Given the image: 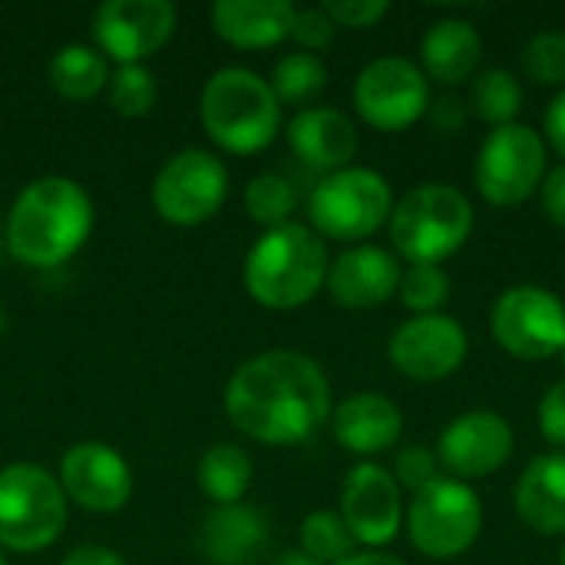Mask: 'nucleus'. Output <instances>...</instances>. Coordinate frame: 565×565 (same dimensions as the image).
Listing matches in <instances>:
<instances>
[{
  "instance_id": "obj_1",
  "label": "nucleus",
  "mask_w": 565,
  "mask_h": 565,
  "mask_svg": "<svg viewBox=\"0 0 565 565\" xmlns=\"http://www.w3.org/2000/svg\"><path fill=\"white\" fill-rule=\"evenodd\" d=\"M225 414L235 430L258 444H305L331 417V384L308 354L268 351L228 377Z\"/></svg>"
},
{
  "instance_id": "obj_2",
  "label": "nucleus",
  "mask_w": 565,
  "mask_h": 565,
  "mask_svg": "<svg viewBox=\"0 0 565 565\" xmlns=\"http://www.w3.org/2000/svg\"><path fill=\"white\" fill-rule=\"evenodd\" d=\"M89 228L93 202L86 189L66 175H43L17 195L3 238L20 265L56 268L86 245Z\"/></svg>"
},
{
  "instance_id": "obj_3",
  "label": "nucleus",
  "mask_w": 565,
  "mask_h": 565,
  "mask_svg": "<svg viewBox=\"0 0 565 565\" xmlns=\"http://www.w3.org/2000/svg\"><path fill=\"white\" fill-rule=\"evenodd\" d=\"M328 281V248L324 242L288 222L268 228L245 258V288L248 295L271 311H291L308 305Z\"/></svg>"
},
{
  "instance_id": "obj_4",
  "label": "nucleus",
  "mask_w": 565,
  "mask_h": 565,
  "mask_svg": "<svg viewBox=\"0 0 565 565\" xmlns=\"http://www.w3.org/2000/svg\"><path fill=\"white\" fill-rule=\"evenodd\" d=\"M209 139L235 156L262 152L275 142L281 126V103L268 79L245 66H225L209 76L199 99Z\"/></svg>"
},
{
  "instance_id": "obj_5",
  "label": "nucleus",
  "mask_w": 565,
  "mask_h": 565,
  "mask_svg": "<svg viewBox=\"0 0 565 565\" xmlns=\"http://www.w3.org/2000/svg\"><path fill=\"white\" fill-rule=\"evenodd\" d=\"M473 232L470 199L444 182L411 189L391 212V242L411 265H440Z\"/></svg>"
},
{
  "instance_id": "obj_6",
  "label": "nucleus",
  "mask_w": 565,
  "mask_h": 565,
  "mask_svg": "<svg viewBox=\"0 0 565 565\" xmlns=\"http://www.w3.org/2000/svg\"><path fill=\"white\" fill-rule=\"evenodd\" d=\"M66 526V493L60 480L36 463L0 470V550L40 553Z\"/></svg>"
},
{
  "instance_id": "obj_7",
  "label": "nucleus",
  "mask_w": 565,
  "mask_h": 565,
  "mask_svg": "<svg viewBox=\"0 0 565 565\" xmlns=\"http://www.w3.org/2000/svg\"><path fill=\"white\" fill-rule=\"evenodd\" d=\"M391 212H394L391 182L374 169H354V166L324 175L308 199L311 225L334 242H361L374 235L384 222H391Z\"/></svg>"
},
{
  "instance_id": "obj_8",
  "label": "nucleus",
  "mask_w": 565,
  "mask_h": 565,
  "mask_svg": "<svg viewBox=\"0 0 565 565\" xmlns=\"http://www.w3.org/2000/svg\"><path fill=\"white\" fill-rule=\"evenodd\" d=\"M411 543L427 559H457L463 556L483 530V503L470 483L454 477H437L430 487L414 493L407 513Z\"/></svg>"
},
{
  "instance_id": "obj_9",
  "label": "nucleus",
  "mask_w": 565,
  "mask_h": 565,
  "mask_svg": "<svg viewBox=\"0 0 565 565\" xmlns=\"http://www.w3.org/2000/svg\"><path fill=\"white\" fill-rule=\"evenodd\" d=\"M546 179V142L526 122L493 129L477 152V189L497 209L526 202Z\"/></svg>"
},
{
  "instance_id": "obj_10",
  "label": "nucleus",
  "mask_w": 565,
  "mask_h": 565,
  "mask_svg": "<svg viewBox=\"0 0 565 565\" xmlns=\"http://www.w3.org/2000/svg\"><path fill=\"white\" fill-rule=\"evenodd\" d=\"M490 328L507 354L550 361L565 348V305L543 285H516L500 295Z\"/></svg>"
},
{
  "instance_id": "obj_11",
  "label": "nucleus",
  "mask_w": 565,
  "mask_h": 565,
  "mask_svg": "<svg viewBox=\"0 0 565 565\" xmlns=\"http://www.w3.org/2000/svg\"><path fill=\"white\" fill-rule=\"evenodd\" d=\"M228 195V172L222 159L205 149L175 152L152 182V209L172 225L209 222Z\"/></svg>"
},
{
  "instance_id": "obj_12",
  "label": "nucleus",
  "mask_w": 565,
  "mask_h": 565,
  "mask_svg": "<svg viewBox=\"0 0 565 565\" xmlns=\"http://www.w3.org/2000/svg\"><path fill=\"white\" fill-rule=\"evenodd\" d=\"M354 106L367 126L381 132H401L430 109L427 73L404 56H381L358 73Z\"/></svg>"
},
{
  "instance_id": "obj_13",
  "label": "nucleus",
  "mask_w": 565,
  "mask_h": 565,
  "mask_svg": "<svg viewBox=\"0 0 565 565\" xmlns=\"http://www.w3.org/2000/svg\"><path fill=\"white\" fill-rule=\"evenodd\" d=\"M387 354L404 377L430 384L460 371L470 354V338L450 315H417L394 331Z\"/></svg>"
},
{
  "instance_id": "obj_14",
  "label": "nucleus",
  "mask_w": 565,
  "mask_h": 565,
  "mask_svg": "<svg viewBox=\"0 0 565 565\" xmlns=\"http://www.w3.org/2000/svg\"><path fill=\"white\" fill-rule=\"evenodd\" d=\"M175 30V7L169 0H109L93 17L99 53L119 66L142 63Z\"/></svg>"
},
{
  "instance_id": "obj_15",
  "label": "nucleus",
  "mask_w": 565,
  "mask_h": 565,
  "mask_svg": "<svg viewBox=\"0 0 565 565\" xmlns=\"http://www.w3.org/2000/svg\"><path fill=\"white\" fill-rule=\"evenodd\" d=\"M341 520L351 530L354 543L367 550L394 543L404 523L397 480L371 460L351 467L341 487Z\"/></svg>"
},
{
  "instance_id": "obj_16",
  "label": "nucleus",
  "mask_w": 565,
  "mask_h": 565,
  "mask_svg": "<svg viewBox=\"0 0 565 565\" xmlns=\"http://www.w3.org/2000/svg\"><path fill=\"white\" fill-rule=\"evenodd\" d=\"M513 454V427L507 417L493 411H470L454 417L440 440H437V460L454 480H483L497 473Z\"/></svg>"
},
{
  "instance_id": "obj_17",
  "label": "nucleus",
  "mask_w": 565,
  "mask_h": 565,
  "mask_svg": "<svg viewBox=\"0 0 565 565\" xmlns=\"http://www.w3.org/2000/svg\"><path fill=\"white\" fill-rule=\"evenodd\" d=\"M60 487L66 500L89 513H116L132 497V470L109 444L86 440L63 454Z\"/></svg>"
},
{
  "instance_id": "obj_18",
  "label": "nucleus",
  "mask_w": 565,
  "mask_h": 565,
  "mask_svg": "<svg viewBox=\"0 0 565 565\" xmlns=\"http://www.w3.org/2000/svg\"><path fill=\"white\" fill-rule=\"evenodd\" d=\"M401 265L391 252L377 245H358L338 255L328 265V291L344 308H377L397 295L401 285Z\"/></svg>"
},
{
  "instance_id": "obj_19",
  "label": "nucleus",
  "mask_w": 565,
  "mask_h": 565,
  "mask_svg": "<svg viewBox=\"0 0 565 565\" xmlns=\"http://www.w3.org/2000/svg\"><path fill=\"white\" fill-rule=\"evenodd\" d=\"M288 146L305 166L324 169L331 175L348 169V162L354 159L358 129L344 113L331 106H311L295 113V119L288 122Z\"/></svg>"
},
{
  "instance_id": "obj_20",
  "label": "nucleus",
  "mask_w": 565,
  "mask_h": 565,
  "mask_svg": "<svg viewBox=\"0 0 565 565\" xmlns=\"http://www.w3.org/2000/svg\"><path fill=\"white\" fill-rule=\"evenodd\" d=\"M334 437L354 457H377L401 440L404 414L384 394H354L334 411Z\"/></svg>"
},
{
  "instance_id": "obj_21",
  "label": "nucleus",
  "mask_w": 565,
  "mask_h": 565,
  "mask_svg": "<svg viewBox=\"0 0 565 565\" xmlns=\"http://www.w3.org/2000/svg\"><path fill=\"white\" fill-rule=\"evenodd\" d=\"M295 3L288 0H218L209 17L215 33L238 50H265L291 36Z\"/></svg>"
},
{
  "instance_id": "obj_22",
  "label": "nucleus",
  "mask_w": 565,
  "mask_h": 565,
  "mask_svg": "<svg viewBox=\"0 0 565 565\" xmlns=\"http://www.w3.org/2000/svg\"><path fill=\"white\" fill-rule=\"evenodd\" d=\"M513 503L520 520L543 536H563L565 533V454H543L536 457L516 490Z\"/></svg>"
},
{
  "instance_id": "obj_23",
  "label": "nucleus",
  "mask_w": 565,
  "mask_h": 565,
  "mask_svg": "<svg viewBox=\"0 0 565 565\" xmlns=\"http://www.w3.org/2000/svg\"><path fill=\"white\" fill-rule=\"evenodd\" d=\"M265 543L268 523L245 503L215 507L199 530V550L212 565H248Z\"/></svg>"
},
{
  "instance_id": "obj_24",
  "label": "nucleus",
  "mask_w": 565,
  "mask_h": 565,
  "mask_svg": "<svg viewBox=\"0 0 565 565\" xmlns=\"http://www.w3.org/2000/svg\"><path fill=\"white\" fill-rule=\"evenodd\" d=\"M483 56V40L473 23L460 17L437 20L420 43V60L427 70V79H437L444 86H460L473 79Z\"/></svg>"
},
{
  "instance_id": "obj_25",
  "label": "nucleus",
  "mask_w": 565,
  "mask_h": 565,
  "mask_svg": "<svg viewBox=\"0 0 565 565\" xmlns=\"http://www.w3.org/2000/svg\"><path fill=\"white\" fill-rule=\"evenodd\" d=\"M255 467L248 454L235 444H218L202 454L199 460V487L218 507H235L248 493Z\"/></svg>"
},
{
  "instance_id": "obj_26",
  "label": "nucleus",
  "mask_w": 565,
  "mask_h": 565,
  "mask_svg": "<svg viewBox=\"0 0 565 565\" xmlns=\"http://www.w3.org/2000/svg\"><path fill=\"white\" fill-rule=\"evenodd\" d=\"M106 83H109L106 56L93 46L70 43L50 60V86L63 99H73V103L93 99L96 93L106 89Z\"/></svg>"
},
{
  "instance_id": "obj_27",
  "label": "nucleus",
  "mask_w": 565,
  "mask_h": 565,
  "mask_svg": "<svg viewBox=\"0 0 565 565\" xmlns=\"http://www.w3.org/2000/svg\"><path fill=\"white\" fill-rule=\"evenodd\" d=\"M470 106L473 113L490 122V126H510L516 122V113L523 109V86L520 79L503 70V66H493V70H483L477 73L473 79V93H470Z\"/></svg>"
},
{
  "instance_id": "obj_28",
  "label": "nucleus",
  "mask_w": 565,
  "mask_h": 565,
  "mask_svg": "<svg viewBox=\"0 0 565 565\" xmlns=\"http://www.w3.org/2000/svg\"><path fill=\"white\" fill-rule=\"evenodd\" d=\"M268 86L275 89L278 103H308L328 86V66L315 53H288L275 63Z\"/></svg>"
},
{
  "instance_id": "obj_29",
  "label": "nucleus",
  "mask_w": 565,
  "mask_h": 565,
  "mask_svg": "<svg viewBox=\"0 0 565 565\" xmlns=\"http://www.w3.org/2000/svg\"><path fill=\"white\" fill-rule=\"evenodd\" d=\"M298 536H301V553H308L311 559H318L321 565L344 563L354 553V536L344 526L341 513L318 510V513L305 516Z\"/></svg>"
},
{
  "instance_id": "obj_30",
  "label": "nucleus",
  "mask_w": 565,
  "mask_h": 565,
  "mask_svg": "<svg viewBox=\"0 0 565 565\" xmlns=\"http://www.w3.org/2000/svg\"><path fill=\"white\" fill-rule=\"evenodd\" d=\"M245 212L252 215V222L265 225V228H281L288 225L291 212H295V189L288 179L265 172L255 175L245 189Z\"/></svg>"
},
{
  "instance_id": "obj_31",
  "label": "nucleus",
  "mask_w": 565,
  "mask_h": 565,
  "mask_svg": "<svg viewBox=\"0 0 565 565\" xmlns=\"http://www.w3.org/2000/svg\"><path fill=\"white\" fill-rule=\"evenodd\" d=\"M397 298L414 315H440L450 298V278L440 265H411L401 275Z\"/></svg>"
},
{
  "instance_id": "obj_32",
  "label": "nucleus",
  "mask_w": 565,
  "mask_h": 565,
  "mask_svg": "<svg viewBox=\"0 0 565 565\" xmlns=\"http://www.w3.org/2000/svg\"><path fill=\"white\" fill-rule=\"evenodd\" d=\"M109 106L113 113L126 116V119H139L152 109L156 103V76L142 66V63H132V66H119L109 83Z\"/></svg>"
},
{
  "instance_id": "obj_33",
  "label": "nucleus",
  "mask_w": 565,
  "mask_h": 565,
  "mask_svg": "<svg viewBox=\"0 0 565 565\" xmlns=\"http://www.w3.org/2000/svg\"><path fill=\"white\" fill-rule=\"evenodd\" d=\"M523 73L540 86H565V33L563 30H543L530 36V43L520 53Z\"/></svg>"
},
{
  "instance_id": "obj_34",
  "label": "nucleus",
  "mask_w": 565,
  "mask_h": 565,
  "mask_svg": "<svg viewBox=\"0 0 565 565\" xmlns=\"http://www.w3.org/2000/svg\"><path fill=\"white\" fill-rule=\"evenodd\" d=\"M437 454L427 447V444H407L401 454H397V487L411 490V493H420L424 487H430L437 480Z\"/></svg>"
},
{
  "instance_id": "obj_35",
  "label": "nucleus",
  "mask_w": 565,
  "mask_h": 565,
  "mask_svg": "<svg viewBox=\"0 0 565 565\" xmlns=\"http://www.w3.org/2000/svg\"><path fill=\"white\" fill-rule=\"evenodd\" d=\"M338 33V23L324 13V7H308V10H295V23H291V36L308 50H324Z\"/></svg>"
},
{
  "instance_id": "obj_36",
  "label": "nucleus",
  "mask_w": 565,
  "mask_h": 565,
  "mask_svg": "<svg viewBox=\"0 0 565 565\" xmlns=\"http://www.w3.org/2000/svg\"><path fill=\"white\" fill-rule=\"evenodd\" d=\"M321 7L338 26H351V30H367L391 10L384 0H328Z\"/></svg>"
},
{
  "instance_id": "obj_37",
  "label": "nucleus",
  "mask_w": 565,
  "mask_h": 565,
  "mask_svg": "<svg viewBox=\"0 0 565 565\" xmlns=\"http://www.w3.org/2000/svg\"><path fill=\"white\" fill-rule=\"evenodd\" d=\"M540 434L553 447H565V381L553 384L540 401Z\"/></svg>"
},
{
  "instance_id": "obj_38",
  "label": "nucleus",
  "mask_w": 565,
  "mask_h": 565,
  "mask_svg": "<svg viewBox=\"0 0 565 565\" xmlns=\"http://www.w3.org/2000/svg\"><path fill=\"white\" fill-rule=\"evenodd\" d=\"M540 189H543V212H546L559 228H565V162L546 172V179H543Z\"/></svg>"
},
{
  "instance_id": "obj_39",
  "label": "nucleus",
  "mask_w": 565,
  "mask_h": 565,
  "mask_svg": "<svg viewBox=\"0 0 565 565\" xmlns=\"http://www.w3.org/2000/svg\"><path fill=\"white\" fill-rule=\"evenodd\" d=\"M63 565H129L116 550L106 546H76L73 553H66Z\"/></svg>"
},
{
  "instance_id": "obj_40",
  "label": "nucleus",
  "mask_w": 565,
  "mask_h": 565,
  "mask_svg": "<svg viewBox=\"0 0 565 565\" xmlns=\"http://www.w3.org/2000/svg\"><path fill=\"white\" fill-rule=\"evenodd\" d=\"M546 139H550V146L565 159V89L550 103V109H546Z\"/></svg>"
},
{
  "instance_id": "obj_41",
  "label": "nucleus",
  "mask_w": 565,
  "mask_h": 565,
  "mask_svg": "<svg viewBox=\"0 0 565 565\" xmlns=\"http://www.w3.org/2000/svg\"><path fill=\"white\" fill-rule=\"evenodd\" d=\"M427 113H434V126H437V129H447V132H454V129L463 122V106H460V99H454V96L434 103Z\"/></svg>"
},
{
  "instance_id": "obj_42",
  "label": "nucleus",
  "mask_w": 565,
  "mask_h": 565,
  "mask_svg": "<svg viewBox=\"0 0 565 565\" xmlns=\"http://www.w3.org/2000/svg\"><path fill=\"white\" fill-rule=\"evenodd\" d=\"M338 565H407L404 559H397V556H387V553H381V550H364V553H351L344 563Z\"/></svg>"
},
{
  "instance_id": "obj_43",
  "label": "nucleus",
  "mask_w": 565,
  "mask_h": 565,
  "mask_svg": "<svg viewBox=\"0 0 565 565\" xmlns=\"http://www.w3.org/2000/svg\"><path fill=\"white\" fill-rule=\"evenodd\" d=\"M275 565H321L318 559H311L308 553H301V550H288V553H281Z\"/></svg>"
},
{
  "instance_id": "obj_44",
  "label": "nucleus",
  "mask_w": 565,
  "mask_h": 565,
  "mask_svg": "<svg viewBox=\"0 0 565 565\" xmlns=\"http://www.w3.org/2000/svg\"><path fill=\"white\" fill-rule=\"evenodd\" d=\"M559 565H565V543H563V550H559Z\"/></svg>"
},
{
  "instance_id": "obj_45",
  "label": "nucleus",
  "mask_w": 565,
  "mask_h": 565,
  "mask_svg": "<svg viewBox=\"0 0 565 565\" xmlns=\"http://www.w3.org/2000/svg\"><path fill=\"white\" fill-rule=\"evenodd\" d=\"M0 331H3V311H0Z\"/></svg>"
},
{
  "instance_id": "obj_46",
  "label": "nucleus",
  "mask_w": 565,
  "mask_h": 565,
  "mask_svg": "<svg viewBox=\"0 0 565 565\" xmlns=\"http://www.w3.org/2000/svg\"><path fill=\"white\" fill-rule=\"evenodd\" d=\"M559 358H563V364H565V348H563V354H559Z\"/></svg>"
},
{
  "instance_id": "obj_47",
  "label": "nucleus",
  "mask_w": 565,
  "mask_h": 565,
  "mask_svg": "<svg viewBox=\"0 0 565 565\" xmlns=\"http://www.w3.org/2000/svg\"><path fill=\"white\" fill-rule=\"evenodd\" d=\"M0 565H7V559H3V556H0Z\"/></svg>"
}]
</instances>
